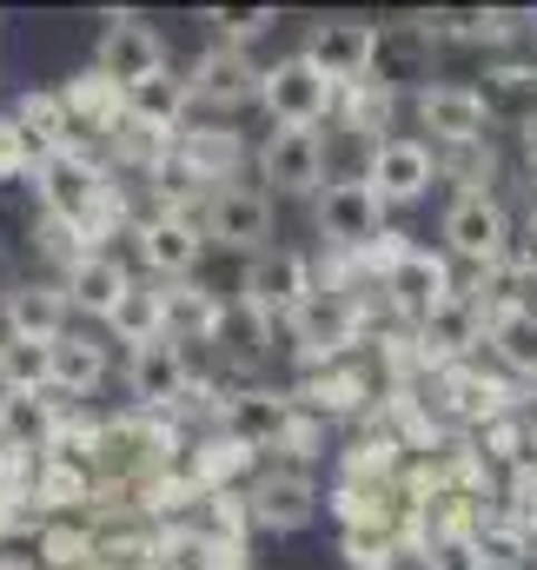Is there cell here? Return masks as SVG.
I'll list each match as a JSON object with an SVG mask.
<instances>
[{
	"instance_id": "obj_1",
	"label": "cell",
	"mask_w": 537,
	"mask_h": 570,
	"mask_svg": "<svg viewBox=\"0 0 537 570\" xmlns=\"http://www.w3.org/2000/svg\"><path fill=\"white\" fill-rule=\"evenodd\" d=\"M260 100H266V114L279 127H319L332 107H339V87L305 60V53H285V60H272L266 80H260Z\"/></svg>"
},
{
	"instance_id": "obj_2",
	"label": "cell",
	"mask_w": 537,
	"mask_h": 570,
	"mask_svg": "<svg viewBox=\"0 0 537 570\" xmlns=\"http://www.w3.org/2000/svg\"><path fill=\"white\" fill-rule=\"evenodd\" d=\"M33 179H40V199H47V213L53 219H74V226H87L114 193H107V173L80 153V146H67V153H47V159H33Z\"/></svg>"
},
{
	"instance_id": "obj_3",
	"label": "cell",
	"mask_w": 537,
	"mask_h": 570,
	"mask_svg": "<svg viewBox=\"0 0 537 570\" xmlns=\"http://www.w3.org/2000/svg\"><path fill=\"white\" fill-rule=\"evenodd\" d=\"M319 233L332 253H372L385 239V199L365 179H332L319 193Z\"/></svg>"
},
{
	"instance_id": "obj_4",
	"label": "cell",
	"mask_w": 537,
	"mask_h": 570,
	"mask_svg": "<svg viewBox=\"0 0 537 570\" xmlns=\"http://www.w3.org/2000/svg\"><path fill=\"white\" fill-rule=\"evenodd\" d=\"M94 73H107L114 87H146V80H159L166 73V40L134 20V13H120V20H107L100 27V47H94Z\"/></svg>"
},
{
	"instance_id": "obj_5",
	"label": "cell",
	"mask_w": 537,
	"mask_h": 570,
	"mask_svg": "<svg viewBox=\"0 0 537 570\" xmlns=\"http://www.w3.org/2000/svg\"><path fill=\"white\" fill-rule=\"evenodd\" d=\"M445 246L458 253V259H471V266H498L505 253H511V219H505V206L478 186H465L458 199H451V213H445Z\"/></svg>"
},
{
	"instance_id": "obj_6",
	"label": "cell",
	"mask_w": 537,
	"mask_h": 570,
	"mask_svg": "<svg viewBox=\"0 0 537 570\" xmlns=\"http://www.w3.org/2000/svg\"><path fill=\"white\" fill-rule=\"evenodd\" d=\"M385 298H392V312H399L404 325H431L458 292H451V273H445V259L438 253H418V246H404L399 259L385 266Z\"/></svg>"
},
{
	"instance_id": "obj_7",
	"label": "cell",
	"mask_w": 537,
	"mask_h": 570,
	"mask_svg": "<svg viewBox=\"0 0 537 570\" xmlns=\"http://www.w3.org/2000/svg\"><path fill=\"white\" fill-rule=\"evenodd\" d=\"M312 292L319 285H312V266L299 253H253L246 273H240V305H253L266 325L272 318H292Z\"/></svg>"
},
{
	"instance_id": "obj_8",
	"label": "cell",
	"mask_w": 537,
	"mask_h": 570,
	"mask_svg": "<svg viewBox=\"0 0 537 570\" xmlns=\"http://www.w3.org/2000/svg\"><path fill=\"white\" fill-rule=\"evenodd\" d=\"M372 47H379V27L352 20V13H332L305 33V60L332 80V87H359L372 80Z\"/></svg>"
},
{
	"instance_id": "obj_9",
	"label": "cell",
	"mask_w": 537,
	"mask_h": 570,
	"mask_svg": "<svg viewBox=\"0 0 537 570\" xmlns=\"http://www.w3.org/2000/svg\"><path fill=\"white\" fill-rule=\"evenodd\" d=\"M199 233L213 246H226V253H260L272 233V199L260 186H219V193H206Z\"/></svg>"
},
{
	"instance_id": "obj_10",
	"label": "cell",
	"mask_w": 537,
	"mask_h": 570,
	"mask_svg": "<svg viewBox=\"0 0 537 570\" xmlns=\"http://www.w3.org/2000/svg\"><path fill=\"white\" fill-rule=\"evenodd\" d=\"M438 179V153L424 140H379L372 146V166H365V186L385 199V206H411L424 199Z\"/></svg>"
},
{
	"instance_id": "obj_11",
	"label": "cell",
	"mask_w": 537,
	"mask_h": 570,
	"mask_svg": "<svg viewBox=\"0 0 537 570\" xmlns=\"http://www.w3.org/2000/svg\"><path fill=\"white\" fill-rule=\"evenodd\" d=\"M260 80H266V67H253L246 60V47H206L199 60H193V73H186V94L199 100V107H240V100H260Z\"/></svg>"
},
{
	"instance_id": "obj_12",
	"label": "cell",
	"mask_w": 537,
	"mask_h": 570,
	"mask_svg": "<svg viewBox=\"0 0 537 570\" xmlns=\"http://www.w3.org/2000/svg\"><path fill=\"white\" fill-rule=\"evenodd\" d=\"M418 120L438 146H478L491 127V107L478 87H418Z\"/></svg>"
},
{
	"instance_id": "obj_13",
	"label": "cell",
	"mask_w": 537,
	"mask_h": 570,
	"mask_svg": "<svg viewBox=\"0 0 537 570\" xmlns=\"http://www.w3.org/2000/svg\"><path fill=\"white\" fill-rule=\"evenodd\" d=\"M127 392H134L146 412H166V405L193 399V365H186V345H179V338L139 345L134 365H127Z\"/></svg>"
},
{
	"instance_id": "obj_14",
	"label": "cell",
	"mask_w": 537,
	"mask_h": 570,
	"mask_svg": "<svg viewBox=\"0 0 537 570\" xmlns=\"http://www.w3.org/2000/svg\"><path fill=\"white\" fill-rule=\"evenodd\" d=\"M260 173H266L272 193H319V179H325V140L305 134V127H279L260 146Z\"/></svg>"
},
{
	"instance_id": "obj_15",
	"label": "cell",
	"mask_w": 537,
	"mask_h": 570,
	"mask_svg": "<svg viewBox=\"0 0 537 570\" xmlns=\"http://www.w3.org/2000/svg\"><path fill=\"white\" fill-rule=\"evenodd\" d=\"M246 511H253L260 531H305L312 511H319V484L305 471H266V478H253Z\"/></svg>"
},
{
	"instance_id": "obj_16",
	"label": "cell",
	"mask_w": 537,
	"mask_h": 570,
	"mask_svg": "<svg viewBox=\"0 0 537 570\" xmlns=\"http://www.w3.org/2000/svg\"><path fill=\"white\" fill-rule=\"evenodd\" d=\"M199 253H206V233H199V219H186V213H159V219L139 226V259H146L166 285L193 279Z\"/></svg>"
},
{
	"instance_id": "obj_17",
	"label": "cell",
	"mask_w": 537,
	"mask_h": 570,
	"mask_svg": "<svg viewBox=\"0 0 537 570\" xmlns=\"http://www.w3.org/2000/svg\"><path fill=\"white\" fill-rule=\"evenodd\" d=\"M431 47H438V33H431V27H418V20L379 27V47H372V80H379L385 94L431 80Z\"/></svg>"
},
{
	"instance_id": "obj_18",
	"label": "cell",
	"mask_w": 537,
	"mask_h": 570,
	"mask_svg": "<svg viewBox=\"0 0 537 570\" xmlns=\"http://www.w3.org/2000/svg\"><path fill=\"white\" fill-rule=\"evenodd\" d=\"M173 166L186 173V179H199V186H233V173L246 166V140L233 134V127H186L179 140H173Z\"/></svg>"
},
{
	"instance_id": "obj_19",
	"label": "cell",
	"mask_w": 537,
	"mask_h": 570,
	"mask_svg": "<svg viewBox=\"0 0 537 570\" xmlns=\"http://www.w3.org/2000/svg\"><path fill=\"white\" fill-rule=\"evenodd\" d=\"M67 292L60 285H7L0 292V318H7V338H33V345H53L67 338Z\"/></svg>"
},
{
	"instance_id": "obj_20",
	"label": "cell",
	"mask_w": 537,
	"mask_h": 570,
	"mask_svg": "<svg viewBox=\"0 0 537 570\" xmlns=\"http://www.w3.org/2000/svg\"><path fill=\"white\" fill-rule=\"evenodd\" d=\"M285 325L299 332V345H305L312 358H332L339 345H352V332H359V305H352V292H312Z\"/></svg>"
},
{
	"instance_id": "obj_21",
	"label": "cell",
	"mask_w": 537,
	"mask_h": 570,
	"mask_svg": "<svg viewBox=\"0 0 537 570\" xmlns=\"http://www.w3.org/2000/svg\"><path fill=\"white\" fill-rule=\"evenodd\" d=\"M219 425H226L233 444H246V451L285 444V431H292V399H279V392H240V399H226Z\"/></svg>"
},
{
	"instance_id": "obj_22",
	"label": "cell",
	"mask_w": 537,
	"mask_h": 570,
	"mask_svg": "<svg viewBox=\"0 0 537 570\" xmlns=\"http://www.w3.org/2000/svg\"><path fill=\"white\" fill-rule=\"evenodd\" d=\"M60 444V412L47 392H7L0 399V451H47Z\"/></svg>"
},
{
	"instance_id": "obj_23",
	"label": "cell",
	"mask_w": 537,
	"mask_h": 570,
	"mask_svg": "<svg viewBox=\"0 0 537 570\" xmlns=\"http://www.w3.org/2000/svg\"><path fill=\"white\" fill-rule=\"evenodd\" d=\"M418 338H424V358H465L471 345H485L491 338V312H485V298H451L431 325H418Z\"/></svg>"
},
{
	"instance_id": "obj_24",
	"label": "cell",
	"mask_w": 537,
	"mask_h": 570,
	"mask_svg": "<svg viewBox=\"0 0 537 570\" xmlns=\"http://www.w3.org/2000/svg\"><path fill=\"white\" fill-rule=\"evenodd\" d=\"M127 273H120V259H114V253H87V259H74V266H67V285H60V292H67V305H74V312H94V318H114V305H120V298H127Z\"/></svg>"
},
{
	"instance_id": "obj_25",
	"label": "cell",
	"mask_w": 537,
	"mask_h": 570,
	"mask_svg": "<svg viewBox=\"0 0 537 570\" xmlns=\"http://www.w3.org/2000/svg\"><path fill=\"white\" fill-rule=\"evenodd\" d=\"M491 352L518 379H537V305H525V298H498L491 305Z\"/></svg>"
},
{
	"instance_id": "obj_26",
	"label": "cell",
	"mask_w": 537,
	"mask_h": 570,
	"mask_svg": "<svg viewBox=\"0 0 537 570\" xmlns=\"http://www.w3.org/2000/svg\"><path fill=\"white\" fill-rule=\"evenodd\" d=\"M60 100H67L74 127H107V134H114V127L127 120V87H114V80H107V73H94V67H87V73H74Z\"/></svg>"
},
{
	"instance_id": "obj_27",
	"label": "cell",
	"mask_w": 537,
	"mask_h": 570,
	"mask_svg": "<svg viewBox=\"0 0 537 570\" xmlns=\"http://www.w3.org/2000/svg\"><path fill=\"white\" fill-rule=\"evenodd\" d=\"M13 127H20V140H27V146H40V159L74 146V114H67V100H60V94H20Z\"/></svg>"
},
{
	"instance_id": "obj_28",
	"label": "cell",
	"mask_w": 537,
	"mask_h": 570,
	"mask_svg": "<svg viewBox=\"0 0 537 570\" xmlns=\"http://www.w3.org/2000/svg\"><path fill=\"white\" fill-rule=\"evenodd\" d=\"M127 345H159V338H173L166 332V285H127V298L114 305V318H107Z\"/></svg>"
},
{
	"instance_id": "obj_29",
	"label": "cell",
	"mask_w": 537,
	"mask_h": 570,
	"mask_svg": "<svg viewBox=\"0 0 537 570\" xmlns=\"http://www.w3.org/2000/svg\"><path fill=\"white\" fill-rule=\"evenodd\" d=\"M100 379H107V352L94 338H80V332L53 338V392L87 399V392H100Z\"/></svg>"
},
{
	"instance_id": "obj_30",
	"label": "cell",
	"mask_w": 537,
	"mask_h": 570,
	"mask_svg": "<svg viewBox=\"0 0 537 570\" xmlns=\"http://www.w3.org/2000/svg\"><path fill=\"white\" fill-rule=\"evenodd\" d=\"M193 107V94H186V80H173V73H159V80H146L127 94V114H134L139 127H153V134H173L179 140V114Z\"/></svg>"
},
{
	"instance_id": "obj_31",
	"label": "cell",
	"mask_w": 537,
	"mask_h": 570,
	"mask_svg": "<svg viewBox=\"0 0 537 570\" xmlns=\"http://www.w3.org/2000/svg\"><path fill=\"white\" fill-rule=\"evenodd\" d=\"M219 318H226V305L206 298V285H193V279L166 285V332L173 338H213Z\"/></svg>"
},
{
	"instance_id": "obj_32",
	"label": "cell",
	"mask_w": 537,
	"mask_h": 570,
	"mask_svg": "<svg viewBox=\"0 0 537 570\" xmlns=\"http://www.w3.org/2000/svg\"><path fill=\"white\" fill-rule=\"evenodd\" d=\"M0 392H53V345L0 338Z\"/></svg>"
},
{
	"instance_id": "obj_33",
	"label": "cell",
	"mask_w": 537,
	"mask_h": 570,
	"mask_svg": "<svg viewBox=\"0 0 537 570\" xmlns=\"http://www.w3.org/2000/svg\"><path fill=\"white\" fill-rule=\"evenodd\" d=\"M471 544H478L485 570H525V558H531V531H525L518 518H485V524H471Z\"/></svg>"
},
{
	"instance_id": "obj_34",
	"label": "cell",
	"mask_w": 537,
	"mask_h": 570,
	"mask_svg": "<svg viewBox=\"0 0 537 570\" xmlns=\"http://www.w3.org/2000/svg\"><path fill=\"white\" fill-rule=\"evenodd\" d=\"M392 100L399 94H385L379 80H359V87H339V120H345V134H385L392 127Z\"/></svg>"
},
{
	"instance_id": "obj_35",
	"label": "cell",
	"mask_w": 537,
	"mask_h": 570,
	"mask_svg": "<svg viewBox=\"0 0 537 570\" xmlns=\"http://www.w3.org/2000/svg\"><path fill=\"white\" fill-rule=\"evenodd\" d=\"M339 558H345L352 570H392L399 564V538H392L385 524H345Z\"/></svg>"
},
{
	"instance_id": "obj_36",
	"label": "cell",
	"mask_w": 537,
	"mask_h": 570,
	"mask_svg": "<svg viewBox=\"0 0 537 570\" xmlns=\"http://www.w3.org/2000/svg\"><path fill=\"white\" fill-rule=\"evenodd\" d=\"M424 570H485V558H478L471 531H451V538H431L424 544Z\"/></svg>"
},
{
	"instance_id": "obj_37",
	"label": "cell",
	"mask_w": 537,
	"mask_h": 570,
	"mask_svg": "<svg viewBox=\"0 0 537 570\" xmlns=\"http://www.w3.org/2000/svg\"><path fill=\"white\" fill-rule=\"evenodd\" d=\"M33 166V146L20 140V127L0 114V179H13V173H27Z\"/></svg>"
},
{
	"instance_id": "obj_38",
	"label": "cell",
	"mask_w": 537,
	"mask_h": 570,
	"mask_svg": "<svg viewBox=\"0 0 537 570\" xmlns=\"http://www.w3.org/2000/svg\"><path fill=\"white\" fill-rule=\"evenodd\" d=\"M206 20H213V27L226 33V47H240L246 33H260V27H272V13H266V7H246V13H206Z\"/></svg>"
},
{
	"instance_id": "obj_39",
	"label": "cell",
	"mask_w": 537,
	"mask_h": 570,
	"mask_svg": "<svg viewBox=\"0 0 537 570\" xmlns=\"http://www.w3.org/2000/svg\"><path fill=\"white\" fill-rule=\"evenodd\" d=\"M525 213H531V226H537V166H531V179H525Z\"/></svg>"
}]
</instances>
